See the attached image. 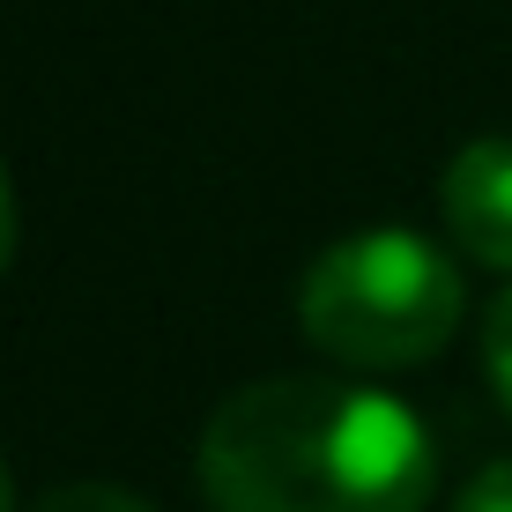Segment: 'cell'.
<instances>
[{"mask_svg":"<svg viewBox=\"0 0 512 512\" xmlns=\"http://www.w3.org/2000/svg\"><path fill=\"white\" fill-rule=\"evenodd\" d=\"M453 512H512V461L483 468V475L461 490V505H453Z\"/></svg>","mask_w":512,"mask_h":512,"instance_id":"cell-6","label":"cell"},{"mask_svg":"<svg viewBox=\"0 0 512 512\" xmlns=\"http://www.w3.org/2000/svg\"><path fill=\"white\" fill-rule=\"evenodd\" d=\"M297 327L349 372H401L461 327V275L416 231H357L305 268Z\"/></svg>","mask_w":512,"mask_h":512,"instance_id":"cell-2","label":"cell"},{"mask_svg":"<svg viewBox=\"0 0 512 512\" xmlns=\"http://www.w3.org/2000/svg\"><path fill=\"white\" fill-rule=\"evenodd\" d=\"M0 512H15V483H8V468H0Z\"/></svg>","mask_w":512,"mask_h":512,"instance_id":"cell-8","label":"cell"},{"mask_svg":"<svg viewBox=\"0 0 512 512\" xmlns=\"http://www.w3.org/2000/svg\"><path fill=\"white\" fill-rule=\"evenodd\" d=\"M30 512H156V505L134 498V490H119V483H60V490H45Z\"/></svg>","mask_w":512,"mask_h":512,"instance_id":"cell-4","label":"cell"},{"mask_svg":"<svg viewBox=\"0 0 512 512\" xmlns=\"http://www.w3.org/2000/svg\"><path fill=\"white\" fill-rule=\"evenodd\" d=\"M483 372L498 386V401L512 409V290H498V305L483 320Z\"/></svg>","mask_w":512,"mask_h":512,"instance_id":"cell-5","label":"cell"},{"mask_svg":"<svg viewBox=\"0 0 512 512\" xmlns=\"http://www.w3.org/2000/svg\"><path fill=\"white\" fill-rule=\"evenodd\" d=\"M8 260H15V186L0 171V275H8Z\"/></svg>","mask_w":512,"mask_h":512,"instance_id":"cell-7","label":"cell"},{"mask_svg":"<svg viewBox=\"0 0 512 512\" xmlns=\"http://www.w3.org/2000/svg\"><path fill=\"white\" fill-rule=\"evenodd\" d=\"M431 490V431L379 386L260 379L201 431V498L216 512H423Z\"/></svg>","mask_w":512,"mask_h":512,"instance_id":"cell-1","label":"cell"},{"mask_svg":"<svg viewBox=\"0 0 512 512\" xmlns=\"http://www.w3.org/2000/svg\"><path fill=\"white\" fill-rule=\"evenodd\" d=\"M438 208H446V231L468 260L512 275V141L483 134L438 179Z\"/></svg>","mask_w":512,"mask_h":512,"instance_id":"cell-3","label":"cell"}]
</instances>
